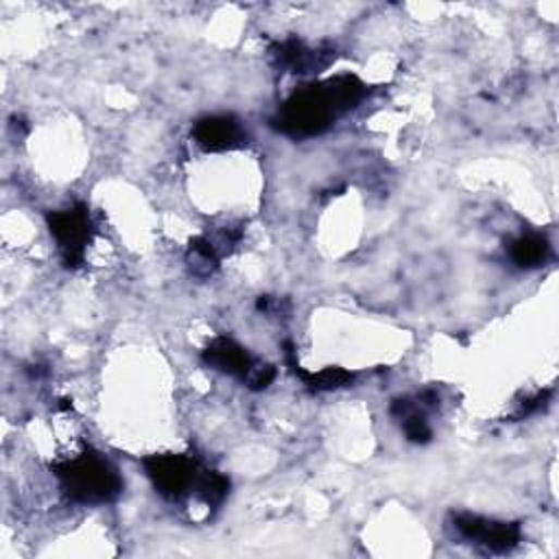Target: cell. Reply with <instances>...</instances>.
I'll return each mask as SVG.
<instances>
[{
	"mask_svg": "<svg viewBox=\"0 0 559 559\" xmlns=\"http://www.w3.org/2000/svg\"><path fill=\"white\" fill-rule=\"evenodd\" d=\"M221 254L208 236H197L189 245V265L197 276H212L219 267Z\"/></svg>",
	"mask_w": 559,
	"mask_h": 559,
	"instance_id": "obj_11",
	"label": "cell"
},
{
	"mask_svg": "<svg viewBox=\"0 0 559 559\" xmlns=\"http://www.w3.org/2000/svg\"><path fill=\"white\" fill-rule=\"evenodd\" d=\"M454 531L467 542L481 544L491 552H509L522 539L520 524L515 522H498L476 513H457L452 515Z\"/></svg>",
	"mask_w": 559,
	"mask_h": 559,
	"instance_id": "obj_5",
	"label": "cell"
},
{
	"mask_svg": "<svg viewBox=\"0 0 559 559\" xmlns=\"http://www.w3.org/2000/svg\"><path fill=\"white\" fill-rule=\"evenodd\" d=\"M193 138L204 151H232L247 145V132L234 117H206L197 121Z\"/></svg>",
	"mask_w": 559,
	"mask_h": 559,
	"instance_id": "obj_6",
	"label": "cell"
},
{
	"mask_svg": "<svg viewBox=\"0 0 559 559\" xmlns=\"http://www.w3.org/2000/svg\"><path fill=\"white\" fill-rule=\"evenodd\" d=\"M402 430L413 443H428L433 437V428L422 411H413L402 417Z\"/></svg>",
	"mask_w": 559,
	"mask_h": 559,
	"instance_id": "obj_13",
	"label": "cell"
},
{
	"mask_svg": "<svg viewBox=\"0 0 559 559\" xmlns=\"http://www.w3.org/2000/svg\"><path fill=\"white\" fill-rule=\"evenodd\" d=\"M49 230L58 241L62 263L69 269L84 265L86 247L93 241V219L86 204H75L66 210H53L47 215Z\"/></svg>",
	"mask_w": 559,
	"mask_h": 559,
	"instance_id": "obj_3",
	"label": "cell"
},
{
	"mask_svg": "<svg viewBox=\"0 0 559 559\" xmlns=\"http://www.w3.org/2000/svg\"><path fill=\"white\" fill-rule=\"evenodd\" d=\"M550 256V245L542 234H524L518 236L509 245V258L520 269H537Z\"/></svg>",
	"mask_w": 559,
	"mask_h": 559,
	"instance_id": "obj_10",
	"label": "cell"
},
{
	"mask_svg": "<svg viewBox=\"0 0 559 559\" xmlns=\"http://www.w3.org/2000/svg\"><path fill=\"white\" fill-rule=\"evenodd\" d=\"M271 56L276 66L289 73H317L335 62L332 49H308L295 38L278 42L271 49Z\"/></svg>",
	"mask_w": 559,
	"mask_h": 559,
	"instance_id": "obj_7",
	"label": "cell"
},
{
	"mask_svg": "<svg viewBox=\"0 0 559 559\" xmlns=\"http://www.w3.org/2000/svg\"><path fill=\"white\" fill-rule=\"evenodd\" d=\"M195 491L199 494V498L208 505H221L226 500V496L230 494V478L219 474V472H212V470H204L199 481H197V487Z\"/></svg>",
	"mask_w": 559,
	"mask_h": 559,
	"instance_id": "obj_12",
	"label": "cell"
},
{
	"mask_svg": "<svg viewBox=\"0 0 559 559\" xmlns=\"http://www.w3.org/2000/svg\"><path fill=\"white\" fill-rule=\"evenodd\" d=\"M276 380V367L269 363H256L247 378L243 380L252 391H263Z\"/></svg>",
	"mask_w": 559,
	"mask_h": 559,
	"instance_id": "obj_14",
	"label": "cell"
},
{
	"mask_svg": "<svg viewBox=\"0 0 559 559\" xmlns=\"http://www.w3.org/2000/svg\"><path fill=\"white\" fill-rule=\"evenodd\" d=\"M548 400H550V391H548V389H546V391H537L535 396L522 400V404H520V409H518V417H526V415L537 413L539 409H544V406L548 404Z\"/></svg>",
	"mask_w": 559,
	"mask_h": 559,
	"instance_id": "obj_15",
	"label": "cell"
},
{
	"mask_svg": "<svg viewBox=\"0 0 559 559\" xmlns=\"http://www.w3.org/2000/svg\"><path fill=\"white\" fill-rule=\"evenodd\" d=\"M202 359L208 367L219 369L223 374L236 376L241 380L247 378V374L252 372V367L256 365V361L250 356V352L239 345L234 339L228 337H217L208 343V348L202 352Z\"/></svg>",
	"mask_w": 559,
	"mask_h": 559,
	"instance_id": "obj_8",
	"label": "cell"
},
{
	"mask_svg": "<svg viewBox=\"0 0 559 559\" xmlns=\"http://www.w3.org/2000/svg\"><path fill=\"white\" fill-rule=\"evenodd\" d=\"M143 467L151 478L154 487L171 500H180L189 491H193L204 472L193 457L173 452L149 454L143 459Z\"/></svg>",
	"mask_w": 559,
	"mask_h": 559,
	"instance_id": "obj_4",
	"label": "cell"
},
{
	"mask_svg": "<svg viewBox=\"0 0 559 559\" xmlns=\"http://www.w3.org/2000/svg\"><path fill=\"white\" fill-rule=\"evenodd\" d=\"M53 470L64 491L84 505L112 502L123 491V478L114 465L95 452L77 454L58 463Z\"/></svg>",
	"mask_w": 559,
	"mask_h": 559,
	"instance_id": "obj_2",
	"label": "cell"
},
{
	"mask_svg": "<svg viewBox=\"0 0 559 559\" xmlns=\"http://www.w3.org/2000/svg\"><path fill=\"white\" fill-rule=\"evenodd\" d=\"M339 114L343 112L339 110L328 82H324L295 90L284 101L271 125L284 136L311 138L324 134Z\"/></svg>",
	"mask_w": 559,
	"mask_h": 559,
	"instance_id": "obj_1",
	"label": "cell"
},
{
	"mask_svg": "<svg viewBox=\"0 0 559 559\" xmlns=\"http://www.w3.org/2000/svg\"><path fill=\"white\" fill-rule=\"evenodd\" d=\"M284 354H287L289 365L295 372V376L302 378V382L311 391H335V389H341V387H350L354 382V374L343 369V367H326L321 372L302 369V365L295 359V348H293L291 341L284 343Z\"/></svg>",
	"mask_w": 559,
	"mask_h": 559,
	"instance_id": "obj_9",
	"label": "cell"
}]
</instances>
